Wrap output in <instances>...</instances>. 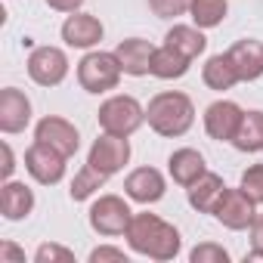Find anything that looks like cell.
Wrapping results in <instances>:
<instances>
[{
	"label": "cell",
	"instance_id": "cell-32",
	"mask_svg": "<svg viewBox=\"0 0 263 263\" xmlns=\"http://www.w3.org/2000/svg\"><path fill=\"white\" fill-rule=\"evenodd\" d=\"M0 263H25V254L16 245L4 241V245H0Z\"/></svg>",
	"mask_w": 263,
	"mask_h": 263
},
{
	"label": "cell",
	"instance_id": "cell-12",
	"mask_svg": "<svg viewBox=\"0 0 263 263\" xmlns=\"http://www.w3.org/2000/svg\"><path fill=\"white\" fill-rule=\"evenodd\" d=\"M124 192H127V198H134L140 204H155V201L164 198L167 183H164L161 171H155V167H137L134 174L124 180Z\"/></svg>",
	"mask_w": 263,
	"mask_h": 263
},
{
	"label": "cell",
	"instance_id": "cell-24",
	"mask_svg": "<svg viewBox=\"0 0 263 263\" xmlns=\"http://www.w3.org/2000/svg\"><path fill=\"white\" fill-rule=\"evenodd\" d=\"M189 13H192V22L198 28H217L226 19L229 4H226V0H192Z\"/></svg>",
	"mask_w": 263,
	"mask_h": 263
},
{
	"label": "cell",
	"instance_id": "cell-20",
	"mask_svg": "<svg viewBox=\"0 0 263 263\" xmlns=\"http://www.w3.org/2000/svg\"><path fill=\"white\" fill-rule=\"evenodd\" d=\"M164 44H167L171 50L183 53L186 59L201 56L204 47H208V41H204V34H201L198 25H174V28L167 31V37H164Z\"/></svg>",
	"mask_w": 263,
	"mask_h": 263
},
{
	"label": "cell",
	"instance_id": "cell-2",
	"mask_svg": "<svg viewBox=\"0 0 263 263\" xmlns=\"http://www.w3.org/2000/svg\"><path fill=\"white\" fill-rule=\"evenodd\" d=\"M146 121L161 137H183L195 124V105L186 93L167 90V93L152 96V102L146 108Z\"/></svg>",
	"mask_w": 263,
	"mask_h": 263
},
{
	"label": "cell",
	"instance_id": "cell-18",
	"mask_svg": "<svg viewBox=\"0 0 263 263\" xmlns=\"http://www.w3.org/2000/svg\"><path fill=\"white\" fill-rule=\"evenodd\" d=\"M223 192H226L223 180H220L217 174L204 171V174L189 186V204H192L198 214H214V208H217V201L223 198Z\"/></svg>",
	"mask_w": 263,
	"mask_h": 263
},
{
	"label": "cell",
	"instance_id": "cell-31",
	"mask_svg": "<svg viewBox=\"0 0 263 263\" xmlns=\"http://www.w3.org/2000/svg\"><path fill=\"white\" fill-rule=\"evenodd\" d=\"M102 260H118V263H127V254H124L121 248H108V245H102V248L90 251V263H102Z\"/></svg>",
	"mask_w": 263,
	"mask_h": 263
},
{
	"label": "cell",
	"instance_id": "cell-17",
	"mask_svg": "<svg viewBox=\"0 0 263 263\" xmlns=\"http://www.w3.org/2000/svg\"><path fill=\"white\" fill-rule=\"evenodd\" d=\"M31 211H34V192L25 183L7 180L0 186V214L7 220H25Z\"/></svg>",
	"mask_w": 263,
	"mask_h": 263
},
{
	"label": "cell",
	"instance_id": "cell-5",
	"mask_svg": "<svg viewBox=\"0 0 263 263\" xmlns=\"http://www.w3.org/2000/svg\"><path fill=\"white\" fill-rule=\"evenodd\" d=\"M130 220H134V211L118 195H99L90 204V226L99 235H124Z\"/></svg>",
	"mask_w": 263,
	"mask_h": 263
},
{
	"label": "cell",
	"instance_id": "cell-30",
	"mask_svg": "<svg viewBox=\"0 0 263 263\" xmlns=\"http://www.w3.org/2000/svg\"><path fill=\"white\" fill-rule=\"evenodd\" d=\"M251 245L254 251L248 254V260H263V214H257L251 223Z\"/></svg>",
	"mask_w": 263,
	"mask_h": 263
},
{
	"label": "cell",
	"instance_id": "cell-34",
	"mask_svg": "<svg viewBox=\"0 0 263 263\" xmlns=\"http://www.w3.org/2000/svg\"><path fill=\"white\" fill-rule=\"evenodd\" d=\"M0 149H4V180H10L13 177V171H16V161H13V149L4 143V146H0Z\"/></svg>",
	"mask_w": 263,
	"mask_h": 263
},
{
	"label": "cell",
	"instance_id": "cell-16",
	"mask_svg": "<svg viewBox=\"0 0 263 263\" xmlns=\"http://www.w3.org/2000/svg\"><path fill=\"white\" fill-rule=\"evenodd\" d=\"M226 53H229V59L235 65L238 81H257V78H263V44L260 41H251V37L235 41Z\"/></svg>",
	"mask_w": 263,
	"mask_h": 263
},
{
	"label": "cell",
	"instance_id": "cell-13",
	"mask_svg": "<svg viewBox=\"0 0 263 263\" xmlns=\"http://www.w3.org/2000/svg\"><path fill=\"white\" fill-rule=\"evenodd\" d=\"M31 121V102L22 90L7 87L0 93V130L4 134H22Z\"/></svg>",
	"mask_w": 263,
	"mask_h": 263
},
{
	"label": "cell",
	"instance_id": "cell-6",
	"mask_svg": "<svg viewBox=\"0 0 263 263\" xmlns=\"http://www.w3.org/2000/svg\"><path fill=\"white\" fill-rule=\"evenodd\" d=\"M257 201L238 186V189H226L223 192V198L217 201V208H214V217L226 226V229H251V223H254V217H257Z\"/></svg>",
	"mask_w": 263,
	"mask_h": 263
},
{
	"label": "cell",
	"instance_id": "cell-21",
	"mask_svg": "<svg viewBox=\"0 0 263 263\" xmlns=\"http://www.w3.org/2000/svg\"><path fill=\"white\" fill-rule=\"evenodd\" d=\"M201 78H204V84H208L211 90H220V93L238 84V74H235V65H232L229 53H217V56H211V59L204 62Z\"/></svg>",
	"mask_w": 263,
	"mask_h": 263
},
{
	"label": "cell",
	"instance_id": "cell-11",
	"mask_svg": "<svg viewBox=\"0 0 263 263\" xmlns=\"http://www.w3.org/2000/svg\"><path fill=\"white\" fill-rule=\"evenodd\" d=\"M34 140L53 146V149L62 152L65 158H71V155L78 152V146H81V137H78L74 124H68L65 118H56V115H47V118L37 121V127H34Z\"/></svg>",
	"mask_w": 263,
	"mask_h": 263
},
{
	"label": "cell",
	"instance_id": "cell-28",
	"mask_svg": "<svg viewBox=\"0 0 263 263\" xmlns=\"http://www.w3.org/2000/svg\"><path fill=\"white\" fill-rule=\"evenodd\" d=\"M149 7H152L155 16H161V19H174V16L189 13L192 0H149Z\"/></svg>",
	"mask_w": 263,
	"mask_h": 263
},
{
	"label": "cell",
	"instance_id": "cell-1",
	"mask_svg": "<svg viewBox=\"0 0 263 263\" xmlns=\"http://www.w3.org/2000/svg\"><path fill=\"white\" fill-rule=\"evenodd\" d=\"M124 238H127L130 251L152 257V260H174L180 254V245H183L180 232L155 214H134Z\"/></svg>",
	"mask_w": 263,
	"mask_h": 263
},
{
	"label": "cell",
	"instance_id": "cell-19",
	"mask_svg": "<svg viewBox=\"0 0 263 263\" xmlns=\"http://www.w3.org/2000/svg\"><path fill=\"white\" fill-rule=\"evenodd\" d=\"M167 171H171L174 183H180V186L189 189L208 167H204L201 152H195V149H177V152L171 155V161H167Z\"/></svg>",
	"mask_w": 263,
	"mask_h": 263
},
{
	"label": "cell",
	"instance_id": "cell-26",
	"mask_svg": "<svg viewBox=\"0 0 263 263\" xmlns=\"http://www.w3.org/2000/svg\"><path fill=\"white\" fill-rule=\"evenodd\" d=\"M189 260L192 263H229V251L220 248V245H214V241H204V245H198L189 254Z\"/></svg>",
	"mask_w": 263,
	"mask_h": 263
},
{
	"label": "cell",
	"instance_id": "cell-25",
	"mask_svg": "<svg viewBox=\"0 0 263 263\" xmlns=\"http://www.w3.org/2000/svg\"><path fill=\"white\" fill-rule=\"evenodd\" d=\"M105 180H108V177H105L102 171H96V167L87 161V164L74 174V180H71V189H68V192H71V198H74V201H84V198H90L96 189H102V186H105Z\"/></svg>",
	"mask_w": 263,
	"mask_h": 263
},
{
	"label": "cell",
	"instance_id": "cell-23",
	"mask_svg": "<svg viewBox=\"0 0 263 263\" xmlns=\"http://www.w3.org/2000/svg\"><path fill=\"white\" fill-rule=\"evenodd\" d=\"M189 62H192V59H186L183 53H177V50H171V47L164 44L161 50H155V56H152V71H149V74H155V78H161V81H174V78H183V74L189 71Z\"/></svg>",
	"mask_w": 263,
	"mask_h": 263
},
{
	"label": "cell",
	"instance_id": "cell-10",
	"mask_svg": "<svg viewBox=\"0 0 263 263\" xmlns=\"http://www.w3.org/2000/svg\"><path fill=\"white\" fill-rule=\"evenodd\" d=\"M241 118H245V111H241L235 102L217 99V102H211L208 111H204V130H208V137L217 140V143H232V140H235V130H238V124H241Z\"/></svg>",
	"mask_w": 263,
	"mask_h": 263
},
{
	"label": "cell",
	"instance_id": "cell-14",
	"mask_svg": "<svg viewBox=\"0 0 263 263\" xmlns=\"http://www.w3.org/2000/svg\"><path fill=\"white\" fill-rule=\"evenodd\" d=\"M124 74H134V78H143L152 71V56H155V47L149 41H140V37H127L118 44L115 50Z\"/></svg>",
	"mask_w": 263,
	"mask_h": 263
},
{
	"label": "cell",
	"instance_id": "cell-3",
	"mask_svg": "<svg viewBox=\"0 0 263 263\" xmlns=\"http://www.w3.org/2000/svg\"><path fill=\"white\" fill-rule=\"evenodd\" d=\"M146 121V108L134 96H111L99 105V127L115 137H130L137 134Z\"/></svg>",
	"mask_w": 263,
	"mask_h": 263
},
{
	"label": "cell",
	"instance_id": "cell-8",
	"mask_svg": "<svg viewBox=\"0 0 263 263\" xmlns=\"http://www.w3.org/2000/svg\"><path fill=\"white\" fill-rule=\"evenodd\" d=\"M25 171H28L37 183L53 186V183H59V180L65 177V155L56 152L53 146L34 140V146L25 152Z\"/></svg>",
	"mask_w": 263,
	"mask_h": 263
},
{
	"label": "cell",
	"instance_id": "cell-33",
	"mask_svg": "<svg viewBox=\"0 0 263 263\" xmlns=\"http://www.w3.org/2000/svg\"><path fill=\"white\" fill-rule=\"evenodd\" d=\"M47 7L56 13H78L84 7V0H47Z\"/></svg>",
	"mask_w": 263,
	"mask_h": 263
},
{
	"label": "cell",
	"instance_id": "cell-27",
	"mask_svg": "<svg viewBox=\"0 0 263 263\" xmlns=\"http://www.w3.org/2000/svg\"><path fill=\"white\" fill-rule=\"evenodd\" d=\"M241 189H245L257 204H263V164H251V167L241 174Z\"/></svg>",
	"mask_w": 263,
	"mask_h": 263
},
{
	"label": "cell",
	"instance_id": "cell-9",
	"mask_svg": "<svg viewBox=\"0 0 263 263\" xmlns=\"http://www.w3.org/2000/svg\"><path fill=\"white\" fill-rule=\"evenodd\" d=\"M87 161L96 167V171H102L105 177H111V174H118L127 161H130V143H127V137H115V134H102L93 146H90V155H87Z\"/></svg>",
	"mask_w": 263,
	"mask_h": 263
},
{
	"label": "cell",
	"instance_id": "cell-7",
	"mask_svg": "<svg viewBox=\"0 0 263 263\" xmlns=\"http://www.w3.org/2000/svg\"><path fill=\"white\" fill-rule=\"evenodd\" d=\"M28 74L41 87H56L68 74V56L59 47H37L28 56Z\"/></svg>",
	"mask_w": 263,
	"mask_h": 263
},
{
	"label": "cell",
	"instance_id": "cell-29",
	"mask_svg": "<svg viewBox=\"0 0 263 263\" xmlns=\"http://www.w3.org/2000/svg\"><path fill=\"white\" fill-rule=\"evenodd\" d=\"M34 260L37 263H71L74 254L68 248H62V245H41L37 254H34Z\"/></svg>",
	"mask_w": 263,
	"mask_h": 263
},
{
	"label": "cell",
	"instance_id": "cell-4",
	"mask_svg": "<svg viewBox=\"0 0 263 263\" xmlns=\"http://www.w3.org/2000/svg\"><path fill=\"white\" fill-rule=\"evenodd\" d=\"M124 68L118 62L115 53H87L81 62H78V81L87 93H108L118 87Z\"/></svg>",
	"mask_w": 263,
	"mask_h": 263
},
{
	"label": "cell",
	"instance_id": "cell-22",
	"mask_svg": "<svg viewBox=\"0 0 263 263\" xmlns=\"http://www.w3.org/2000/svg\"><path fill=\"white\" fill-rule=\"evenodd\" d=\"M232 146L238 152H263V111H245Z\"/></svg>",
	"mask_w": 263,
	"mask_h": 263
},
{
	"label": "cell",
	"instance_id": "cell-15",
	"mask_svg": "<svg viewBox=\"0 0 263 263\" xmlns=\"http://www.w3.org/2000/svg\"><path fill=\"white\" fill-rule=\"evenodd\" d=\"M62 41L78 50H90L102 41V22L87 13H71L62 25Z\"/></svg>",
	"mask_w": 263,
	"mask_h": 263
}]
</instances>
